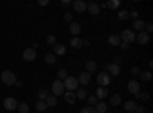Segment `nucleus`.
<instances>
[{
	"instance_id": "obj_1",
	"label": "nucleus",
	"mask_w": 153,
	"mask_h": 113,
	"mask_svg": "<svg viewBox=\"0 0 153 113\" xmlns=\"http://www.w3.org/2000/svg\"><path fill=\"white\" fill-rule=\"evenodd\" d=\"M63 86H65V90L68 92H75L78 89V80L74 77H68L65 81H63Z\"/></svg>"
},
{
	"instance_id": "obj_2",
	"label": "nucleus",
	"mask_w": 153,
	"mask_h": 113,
	"mask_svg": "<svg viewBox=\"0 0 153 113\" xmlns=\"http://www.w3.org/2000/svg\"><path fill=\"white\" fill-rule=\"evenodd\" d=\"M17 78H16V73H12L11 70H3L2 72V83L6 86H12L16 84Z\"/></svg>"
},
{
	"instance_id": "obj_3",
	"label": "nucleus",
	"mask_w": 153,
	"mask_h": 113,
	"mask_svg": "<svg viewBox=\"0 0 153 113\" xmlns=\"http://www.w3.org/2000/svg\"><path fill=\"white\" fill-rule=\"evenodd\" d=\"M51 90H52L54 96H61V95H65V86H63V81L55 80V81L52 83V87H51Z\"/></svg>"
},
{
	"instance_id": "obj_4",
	"label": "nucleus",
	"mask_w": 153,
	"mask_h": 113,
	"mask_svg": "<svg viewBox=\"0 0 153 113\" xmlns=\"http://www.w3.org/2000/svg\"><path fill=\"white\" fill-rule=\"evenodd\" d=\"M110 81H112V78H110V75L107 72H103L97 77V83L100 84V87H107L110 84Z\"/></svg>"
},
{
	"instance_id": "obj_5",
	"label": "nucleus",
	"mask_w": 153,
	"mask_h": 113,
	"mask_svg": "<svg viewBox=\"0 0 153 113\" xmlns=\"http://www.w3.org/2000/svg\"><path fill=\"white\" fill-rule=\"evenodd\" d=\"M135 32L132 31V29H126V31H123V34H121V41H124V43H132V41H135Z\"/></svg>"
},
{
	"instance_id": "obj_6",
	"label": "nucleus",
	"mask_w": 153,
	"mask_h": 113,
	"mask_svg": "<svg viewBox=\"0 0 153 113\" xmlns=\"http://www.w3.org/2000/svg\"><path fill=\"white\" fill-rule=\"evenodd\" d=\"M37 58V51L34 47H28L23 51V60L25 61H34Z\"/></svg>"
},
{
	"instance_id": "obj_7",
	"label": "nucleus",
	"mask_w": 153,
	"mask_h": 113,
	"mask_svg": "<svg viewBox=\"0 0 153 113\" xmlns=\"http://www.w3.org/2000/svg\"><path fill=\"white\" fill-rule=\"evenodd\" d=\"M17 106H19V103H17V99L16 98H5V101H3V107L6 109V110H16L17 109Z\"/></svg>"
},
{
	"instance_id": "obj_8",
	"label": "nucleus",
	"mask_w": 153,
	"mask_h": 113,
	"mask_svg": "<svg viewBox=\"0 0 153 113\" xmlns=\"http://www.w3.org/2000/svg\"><path fill=\"white\" fill-rule=\"evenodd\" d=\"M135 41L136 43H139V44H147L149 41H150V34H147V32H139L136 37H135Z\"/></svg>"
},
{
	"instance_id": "obj_9",
	"label": "nucleus",
	"mask_w": 153,
	"mask_h": 113,
	"mask_svg": "<svg viewBox=\"0 0 153 113\" xmlns=\"http://www.w3.org/2000/svg\"><path fill=\"white\" fill-rule=\"evenodd\" d=\"M106 69L109 72V75H113V77H117V75H120L121 69L118 64H115V63H112V64H106Z\"/></svg>"
},
{
	"instance_id": "obj_10",
	"label": "nucleus",
	"mask_w": 153,
	"mask_h": 113,
	"mask_svg": "<svg viewBox=\"0 0 153 113\" xmlns=\"http://www.w3.org/2000/svg\"><path fill=\"white\" fill-rule=\"evenodd\" d=\"M74 9L76 12H84L87 9V3L83 2V0H75V2H74Z\"/></svg>"
},
{
	"instance_id": "obj_11",
	"label": "nucleus",
	"mask_w": 153,
	"mask_h": 113,
	"mask_svg": "<svg viewBox=\"0 0 153 113\" xmlns=\"http://www.w3.org/2000/svg\"><path fill=\"white\" fill-rule=\"evenodd\" d=\"M69 32L72 35H78L81 32V26H80V23H76V21H71L69 24Z\"/></svg>"
},
{
	"instance_id": "obj_12",
	"label": "nucleus",
	"mask_w": 153,
	"mask_h": 113,
	"mask_svg": "<svg viewBox=\"0 0 153 113\" xmlns=\"http://www.w3.org/2000/svg\"><path fill=\"white\" fill-rule=\"evenodd\" d=\"M76 80H78V84H83V86L89 84V83H91V73H89V72H83V73H80V77Z\"/></svg>"
},
{
	"instance_id": "obj_13",
	"label": "nucleus",
	"mask_w": 153,
	"mask_h": 113,
	"mask_svg": "<svg viewBox=\"0 0 153 113\" xmlns=\"http://www.w3.org/2000/svg\"><path fill=\"white\" fill-rule=\"evenodd\" d=\"M87 11L91 12L92 16H98L100 14V5H97L95 2H89L87 3Z\"/></svg>"
},
{
	"instance_id": "obj_14",
	"label": "nucleus",
	"mask_w": 153,
	"mask_h": 113,
	"mask_svg": "<svg viewBox=\"0 0 153 113\" xmlns=\"http://www.w3.org/2000/svg\"><path fill=\"white\" fill-rule=\"evenodd\" d=\"M127 89H129V92L133 93V95L139 93V83L138 81H130L129 84H127Z\"/></svg>"
},
{
	"instance_id": "obj_15",
	"label": "nucleus",
	"mask_w": 153,
	"mask_h": 113,
	"mask_svg": "<svg viewBox=\"0 0 153 113\" xmlns=\"http://www.w3.org/2000/svg\"><path fill=\"white\" fill-rule=\"evenodd\" d=\"M65 54H66V46L57 43V44L54 46V55H55V57H57V55L61 57V55H65Z\"/></svg>"
},
{
	"instance_id": "obj_16",
	"label": "nucleus",
	"mask_w": 153,
	"mask_h": 113,
	"mask_svg": "<svg viewBox=\"0 0 153 113\" xmlns=\"http://www.w3.org/2000/svg\"><path fill=\"white\" fill-rule=\"evenodd\" d=\"M136 107H138L136 103L132 101V99H130V101H126V103H124V110L129 112V113H133V112L136 110Z\"/></svg>"
},
{
	"instance_id": "obj_17",
	"label": "nucleus",
	"mask_w": 153,
	"mask_h": 113,
	"mask_svg": "<svg viewBox=\"0 0 153 113\" xmlns=\"http://www.w3.org/2000/svg\"><path fill=\"white\" fill-rule=\"evenodd\" d=\"M133 29H136V31H139V32H143L144 31V28H146V23H144V20H139V18H136L135 21H133Z\"/></svg>"
},
{
	"instance_id": "obj_18",
	"label": "nucleus",
	"mask_w": 153,
	"mask_h": 113,
	"mask_svg": "<svg viewBox=\"0 0 153 113\" xmlns=\"http://www.w3.org/2000/svg\"><path fill=\"white\" fill-rule=\"evenodd\" d=\"M107 41H109V44L110 46H120V43H121V38H120V35H115V34H112L109 38H107Z\"/></svg>"
},
{
	"instance_id": "obj_19",
	"label": "nucleus",
	"mask_w": 153,
	"mask_h": 113,
	"mask_svg": "<svg viewBox=\"0 0 153 113\" xmlns=\"http://www.w3.org/2000/svg\"><path fill=\"white\" fill-rule=\"evenodd\" d=\"M71 46L74 49H80V47H83V40L80 37H74V38H71Z\"/></svg>"
},
{
	"instance_id": "obj_20",
	"label": "nucleus",
	"mask_w": 153,
	"mask_h": 113,
	"mask_svg": "<svg viewBox=\"0 0 153 113\" xmlns=\"http://www.w3.org/2000/svg\"><path fill=\"white\" fill-rule=\"evenodd\" d=\"M45 103H46V106L48 107H55L57 106V96H54V95H49L46 99H45Z\"/></svg>"
},
{
	"instance_id": "obj_21",
	"label": "nucleus",
	"mask_w": 153,
	"mask_h": 113,
	"mask_svg": "<svg viewBox=\"0 0 153 113\" xmlns=\"http://www.w3.org/2000/svg\"><path fill=\"white\" fill-rule=\"evenodd\" d=\"M94 109H95V113H106V112H107V104L101 101V103H98Z\"/></svg>"
},
{
	"instance_id": "obj_22",
	"label": "nucleus",
	"mask_w": 153,
	"mask_h": 113,
	"mask_svg": "<svg viewBox=\"0 0 153 113\" xmlns=\"http://www.w3.org/2000/svg\"><path fill=\"white\" fill-rule=\"evenodd\" d=\"M107 95H109L107 87H98L97 89V98H107Z\"/></svg>"
},
{
	"instance_id": "obj_23",
	"label": "nucleus",
	"mask_w": 153,
	"mask_h": 113,
	"mask_svg": "<svg viewBox=\"0 0 153 113\" xmlns=\"http://www.w3.org/2000/svg\"><path fill=\"white\" fill-rule=\"evenodd\" d=\"M139 78H141V81H150L152 78H153V73L150 72V70H146V72H141L139 73Z\"/></svg>"
},
{
	"instance_id": "obj_24",
	"label": "nucleus",
	"mask_w": 153,
	"mask_h": 113,
	"mask_svg": "<svg viewBox=\"0 0 153 113\" xmlns=\"http://www.w3.org/2000/svg\"><path fill=\"white\" fill-rule=\"evenodd\" d=\"M95 69H97V63L95 61H86V72H89V73H92V72H95Z\"/></svg>"
},
{
	"instance_id": "obj_25",
	"label": "nucleus",
	"mask_w": 153,
	"mask_h": 113,
	"mask_svg": "<svg viewBox=\"0 0 153 113\" xmlns=\"http://www.w3.org/2000/svg\"><path fill=\"white\" fill-rule=\"evenodd\" d=\"M48 96H49V90L46 89V87H43V89L38 90V99H40V101H45Z\"/></svg>"
},
{
	"instance_id": "obj_26",
	"label": "nucleus",
	"mask_w": 153,
	"mask_h": 113,
	"mask_svg": "<svg viewBox=\"0 0 153 113\" xmlns=\"http://www.w3.org/2000/svg\"><path fill=\"white\" fill-rule=\"evenodd\" d=\"M45 61L48 63V64H51V66H52V64H55L57 57H55L54 54H46V55H45Z\"/></svg>"
},
{
	"instance_id": "obj_27",
	"label": "nucleus",
	"mask_w": 153,
	"mask_h": 113,
	"mask_svg": "<svg viewBox=\"0 0 153 113\" xmlns=\"http://www.w3.org/2000/svg\"><path fill=\"white\" fill-rule=\"evenodd\" d=\"M57 77H58L57 80H60V81H65V80L69 77V75H68V70H66V69H60V70L57 72Z\"/></svg>"
},
{
	"instance_id": "obj_28",
	"label": "nucleus",
	"mask_w": 153,
	"mask_h": 113,
	"mask_svg": "<svg viewBox=\"0 0 153 113\" xmlns=\"http://www.w3.org/2000/svg\"><path fill=\"white\" fill-rule=\"evenodd\" d=\"M65 99L69 104H75V93L74 92H65Z\"/></svg>"
},
{
	"instance_id": "obj_29",
	"label": "nucleus",
	"mask_w": 153,
	"mask_h": 113,
	"mask_svg": "<svg viewBox=\"0 0 153 113\" xmlns=\"http://www.w3.org/2000/svg\"><path fill=\"white\" fill-rule=\"evenodd\" d=\"M75 98H78V99H86L87 98V93L84 89H76L75 90Z\"/></svg>"
},
{
	"instance_id": "obj_30",
	"label": "nucleus",
	"mask_w": 153,
	"mask_h": 113,
	"mask_svg": "<svg viewBox=\"0 0 153 113\" xmlns=\"http://www.w3.org/2000/svg\"><path fill=\"white\" fill-rule=\"evenodd\" d=\"M35 109L38 110V113H42V112H45V110L48 109V106H46V103H45V101H40V99H38L37 104H35Z\"/></svg>"
},
{
	"instance_id": "obj_31",
	"label": "nucleus",
	"mask_w": 153,
	"mask_h": 113,
	"mask_svg": "<svg viewBox=\"0 0 153 113\" xmlns=\"http://www.w3.org/2000/svg\"><path fill=\"white\" fill-rule=\"evenodd\" d=\"M120 5H121L120 0H110V2L106 3V6L110 8V9H117V8H120Z\"/></svg>"
},
{
	"instance_id": "obj_32",
	"label": "nucleus",
	"mask_w": 153,
	"mask_h": 113,
	"mask_svg": "<svg viewBox=\"0 0 153 113\" xmlns=\"http://www.w3.org/2000/svg\"><path fill=\"white\" fill-rule=\"evenodd\" d=\"M121 101H123V99H121V95H113V96L110 98V104H112V106H120Z\"/></svg>"
},
{
	"instance_id": "obj_33",
	"label": "nucleus",
	"mask_w": 153,
	"mask_h": 113,
	"mask_svg": "<svg viewBox=\"0 0 153 113\" xmlns=\"http://www.w3.org/2000/svg\"><path fill=\"white\" fill-rule=\"evenodd\" d=\"M17 109H19L20 113H29V106H28L26 103H20V104L17 106Z\"/></svg>"
},
{
	"instance_id": "obj_34",
	"label": "nucleus",
	"mask_w": 153,
	"mask_h": 113,
	"mask_svg": "<svg viewBox=\"0 0 153 113\" xmlns=\"http://www.w3.org/2000/svg\"><path fill=\"white\" fill-rule=\"evenodd\" d=\"M86 99H87V103H89V106H91V107H94V106L98 104V98H97L95 95H94V96H87Z\"/></svg>"
},
{
	"instance_id": "obj_35",
	"label": "nucleus",
	"mask_w": 153,
	"mask_h": 113,
	"mask_svg": "<svg viewBox=\"0 0 153 113\" xmlns=\"http://www.w3.org/2000/svg\"><path fill=\"white\" fill-rule=\"evenodd\" d=\"M135 96H136V98H139V99H143V101H149V99H150V93H149V92H143V93H136Z\"/></svg>"
},
{
	"instance_id": "obj_36",
	"label": "nucleus",
	"mask_w": 153,
	"mask_h": 113,
	"mask_svg": "<svg viewBox=\"0 0 153 113\" xmlns=\"http://www.w3.org/2000/svg\"><path fill=\"white\" fill-rule=\"evenodd\" d=\"M46 43L51 44V46H55V44H57V37H55V35H48Z\"/></svg>"
},
{
	"instance_id": "obj_37",
	"label": "nucleus",
	"mask_w": 153,
	"mask_h": 113,
	"mask_svg": "<svg viewBox=\"0 0 153 113\" xmlns=\"http://www.w3.org/2000/svg\"><path fill=\"white\" fill-rule=\"evenodd\" d=\"M118 18L120 20H127L129 18V11H120L118 12Z\"/></svg>"
},
{
	"instance_id": "obj_38",
	"label": "nucleus",
	"mask_w": 153,
	"mask_h": 113,
	"mask_svg": "<svg viewBox=\"0 0 153 113\" xmlns=\"http://www.w3.org/2000/svg\"><path fill=\"white\" fill-rule=\"evenodd\" d=\"M81 113H95V109L91 107V106H87V107H83L81 109Z\"/></svg>"
},
{
	"instance_id": "obj_39",
	"label": "nucleus",
	"mask_w": 153,
	"mask_h": 113,
	"mask_svg": "<svg viewBox=\"0 0 153 113\" xmlns=\"http://www.w3.org/2000/svg\"><path fill=\"white\" fill-rule=\"evenodd\" d=\"M130 73H132V75H139V73H141V69H139L138 66H133V67L130 69Z\"/></svg>"
},
{
	"instance_id": "obj_40",
	"label": "nucleus",
	"mask_w": 153,
	"mask_h": 113,
	"mask_svg": "<svg viewBox=\"0 0 153 113\" xmlns=\"http://www.w3.org/2000/svg\"><path fill=\"white\" fill-rule=\"evenodd\" d=\"M138 14H139V12H138L136 9H133L132 12H129V17H133V18L136 20V18H138Z\"/></svg>"
},
{
	"instance_id": "obj_41",
	"label": "nucleus",
	"mask_w": 153,
	"mask_h": 113,
	"mask_svg": "<svg viewBox=\"0 0 153 113\" xmlns=\"http://www.w3.org/2000/svg\"><path fill=\"white\" fill-rule=\"evenodd\" d=\"M146 29H147L146 32H147V34H150V32L153 31V24H152V23H146Z\"/></svg>"
},
{
	"instance_id": "obj_42",
	"label": "nucleus",
	"mask_w": 153,
	"mask_h": 113,
	"mask_svg": "<svg viewBox=\"0 0 153 113\" xmlns=\"http://www.w3.org/2000/svg\"><path fill=\"white\" fill-rule=\"evenodd\" d=\"M120 47H121V49H129V47H130V44H129V43L121 41V43H120Z\"/></svg>"
},
{
	"instance_id": "obj_43",
	"label": "nucleus",
	"mask_w": 153,
	"mask_h": 113,
	"mask_svg": "<svg viewBox=\"0 0 153 113\" xmlns=\"http://www.w3.org/2000/svg\"><path fill=\"white\" fill-rule=\"evenodd\" d=\"M65 20L66 21H72V14H71V12H66V14H65Z\"/></svg>"
},
{
	"instance_id": "obj_44",
	"label": "nucleus",
	"mask_w": 153,
	"mask_h": 113,
	"mask_svg": "<svg viewBox=\"0 0 153 113\" xmlns=\"http://www.w3.org/2000/svg\"><path fill=\"white\" fill-rule=\"evenodd\" d=\"M135 112H138V113H144V112H146V107H144V106L136 107V110H135Z\"/></svg>"
},
{
	"instance_id": "obj_45",
	"label": "nucleus",
	"mask_w": 153,
	"mask_h": 113,
	"mask_svg": "<svg viewBox=\"0 0 153 113\" xmlns=\"http://www.w3.org/2000/svg\"><path fill=\"white\" fill-rule=\"evenodd\" d=\"M40 5H42V6H46V5H49V0H40Z\"/></svg>"
},
{
	"instance_id": "obj_46",
	"label": "nucleus",
	"mask_w": 153,
	"mask_h": 113,
	"mask_svg": "<svg viewBox=\"0 0 153 113\" xmlns=\"http://www.w3.org/2000/svg\"><path fill=\"white\" fill-rule=\"evenodd\" d=\"M16 86H17V87H23V83H22V81H16Z\"/></svg>"
},
{
	"instance_id": "obj_47",
	"label": "nucleus",
	"mask_w": 153,
	"mask_h": 113,
	"mask_svg": "<svg viewBox=\"0 0 153 113\" xmlns=\"http://www.w3.org/2000/svg\"><path fill=\"white\" fill-rule=\"evenodd\" d=\"M133 113H138V112H133Z\"/></svg>"
},
{
	"instance_id": "obj_48",
	"label": "nucleus",
	"mask_w": 153,
	"mask_h": 113,
	"mask_svg": "<svg viewBox=\"0 0 153 113\" xmlns=\"http://www.w3.org/2000/svg\"><path fill=\"white\" fill-rule=\"evenodd\" d=\"M37 113H38V112H37Z\"/></svg>"
}]
</instances>
